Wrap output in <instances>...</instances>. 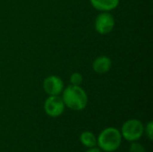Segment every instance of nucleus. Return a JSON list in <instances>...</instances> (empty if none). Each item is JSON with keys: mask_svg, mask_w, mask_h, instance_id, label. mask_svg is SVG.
<instances>
[{"mask_svg": "<svg viewBox=\"0 0 153 152\" xmlns=\"http://www.w3.org/2000/svg\"><path fill=\"white\" fill-rule=\"evenodd\" d=\"M42 87L48 96H60L65 89V83L57 75H49L43 81Z\"/></svg>", "mask_w": 153, "mask_h": 152, "instance_id": "nucleus-6", "label": "nucleus"}, {"mask_svg": "<svg viewBox=\"0 0 153 152\" xmlns=\"http://www.w3.org/2000/svg\"><path fill=\"white\" fill-rule=\"evenodd\" d=\"M61 98L65 108L73 111H82L85 109L89 102L87 92L78 85H68L64 89Z\"/></svg>", "mask_w": 153, "mask_h": 152, "instance_id": "nucleus-1", "label": "nucleus"}, {"mask_svg": "<svg viewBox=\"0 0 153 152\" xmlns=\"http://www.w3.org/2000/svg\"><path fill=\"white\" fill-rule=\"evenodd\" d=\"M116 20L109 12H101L95 19V30L100 35L109 34L115 28Z\"/></svg>", "mask_w": 153, "mask_h": 152, "instance_id": "nucleus-4", "label": "nucleus"}, {"mask_svg": "<svg viewBox=\"0 0 153 152\" xmlns=\"http://www.w3.org/2000/svg\"><path fill=\"white\" fill-rule=\"evenodd\" d=\"M144 133L150 141L153 140V122L149 121L146 125H144Z\"/></svg>", "mask_w": 153, "mask_h": 152, "instance_id": "nucleus-12", "label": "nucleus"}, {"mask_svg": "<svg viewBox=\"0 0 153 152\" xmlns=\"http://www.w3.org/2000/svg\"><path fill=\"white\" fill-rule=\"evenodd\" d=\"M85 152H102V151L98 147H93V148H89Z\"/></svg>", "mask_w": 153, "mask_h": 152, "instance_id": "nucleus-13", "label": "nucleus"}, {"mask_svg": "<svg viewBox=\"0 0 153 152\" xmlns=\"http://www.w3.org/2000/svg\"><path fill=\"white\" fill-rule=\"evenodd\" d=\"M112 60L108 56H100L92 62V70L98 74H105L110 71Z\"/></svg>", "mask_w": 153, "mask_h": 152, "instance_id": "nucleus-7", "label": "nucleus"}, {"mask_svg": "<svg viewBox=\"0 0 153 152\" xmlns=\"http://www.w3.org/2000/svg\"><path fill=\"white\" fill-rule=\"evenodd\" d=\"M65 106L60 96H48L44 102L45 113L53 118L58 117L65 112Z\"/></svg>", "mask_w": 153, "mask_h": 152, "instance_id": "nucleus-5", "label": "nucleus"}, {"mask_svg": "<svg viewBox=\"0 0 153 152\" xmlns=\"http://www.w3.org/2000/svg\"><path fill=\"white\" fill-rule=\"evenodd\" d=\"M91 6L100 12H111L117 8L120 0H90Z\"/></svg>", "mask_w": 153, "mask_h": 152, "instance_id": "nucleus-8", "label": "nucleus"}, {"mask_svg": "<svg viewBox=\"0 0 153 152\" xmlns=\"http://www.w3.org/2000/svg\"><path fill=\"white\" fill-rule=\"evenodd\" d=\"M122 138L128 142L139 141L144 133V125L139 119H128L126 121L120 130Z\"/></svg>", "mask_w": 153, "mask_h": 152, "instance_id": "nucleus-3", "label": "nucleus"}, {"mask_svg": "<svg viewBox=\"0 0 153 152\" xmlns=\"http://www.w3.org/2000/svg\"><path fill=\"white\" fill-rule=\"evenodd\" d=\"M81 143L86 148H93L97 147V137L91 131H84L80 135Z\"/></svg>", "mask_w": 153, "mask_h": 152, "instance_id": "nucleus-9", "label": "nucleus"}, {"mask_svg": "<svg viewBox=\"0 0 153 152\" xmlns=\"http://www.w3.org/2000/svg\"><path fill=\"white\" fill-rule=\"evenodd\" d=\"M130 143L131 144L129 146V152H146L144 146L141 144L140 142H138L137 141L130 142Z\"/></svg>", "mask_w": 153, "mask_h": 152, "instance_id": "nucleus-11", "label": "nucleus"}, {"mask_svg": "<svg viewBox=\"0 0 153 152\" xmlns=\"http://www.w3.org/2000/svg\"><path fill=\"white\" fill-rule=\"evenodd\" d=\"M82 81H83V77L82 75L78 73V72H74L71 74L70 76V82L72 85H78V86H81V84L82 83Z\"/></svg>", "mask_w": 153, "mask_h": 152, "instance_id": "nucleus-10", "label": "nucleus"}, {"mask_svg": "<svg viewBox=\"0 0 153 152\" xmlns=\"http://www.w3.org/2000/svg\"><path fill=\"white\" fill-rule=\"evenodd\" d=\"M120 130L116 127L103 129L97 137V147L103 152L117 151L122 144Z\"/></svg>", "mask_w": 153, "mask_h": 152, "instance_id": "nucleus-2", "label": "nucleus"}]
</instances>
